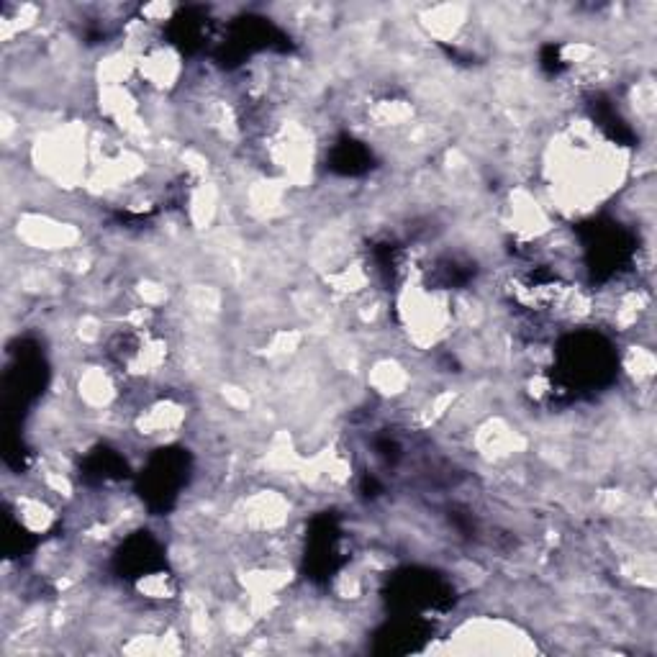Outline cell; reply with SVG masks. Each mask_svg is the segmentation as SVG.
<instances>
[{"instance_id":"6da1fadb","label":"cell","mask_w":657,"mask_h":657,"mask_svg":"<svg viewBox=\"0 0 657 657\" xmlns=\"http://www.w3.org/2000/svg\"><path fill=\"white\" fill-rule=\"evenodd\" d=\"M18 239H24L34 249H70L77 242V231L49 216H21L18 219Z\"/></svg>"},{"instance_id":"7a4b0ae2","label":"cell","mask_w":657,"mask_h":657,"mask_svg":"<svg viewBox=\"0 0 657 657\" xmlns=\"http://www.w3.org/2000/svg\"><path fill=\"white\" fill-rule=\"evenodd\" d=\"M185 421V406H180L172 398H160L149 403L147 409L137 416V429L144 437H167L175 434Z\"/></svg>"},{"instance_id":"3957f363","label":"cell","mask_w":657,"mask_h":657,"mask_svg":"<svg viewBox=\"0 0 657 657\" xmlns=\"http://www.w3.org/2000/svg\"><path fill=\"white\" fill-rule=\"evenodd\" d=\"M77 391H80V398H83L85 406L90 409H108L111 401L119 393V385L113 380V375L103 367H90L88 373L80 375V383H77Z\"/></svg>"},{"instance_id":"277c9868","label":"cell","mask_w":657,"mask_h":657,"mask_svg":"<svg viewBox=\"0 0 657 657\" xmlns=\"http://www.w3.org/2000/svg\"><path fill=\"white\" fill-rule=\"evenodd\" d=\"M465 8L460 6H434L427 8L421 16V26L429 31L434 39H457L460 31L465 29Z\"/></svg>"},{"instance_id":"5b68a950","label":"cell","mask_w":657,"mask_h":657,"mask_svg":"<svg viewBox=\"0 0 657 657\" xmlns=\"http://www.w3.org/2000/svg\"><path fill=\"white\" fill-rule=\"evenodd\" d=\"M370 385L380 396H403L406 388H409V373L406 367L396 360H380L375 362L373 370H370Z\"/></svg>"},{"instance_id":"8992f818","label":"cell","mask_w":657,"mask_h":657,"mask_svg":"<svg viewBox=\"0 0 657 657\" xmlns=\"http://www.w3.org/2000/svg\"><path fill=\"white\" fill-rule=\"evenodd\" d=\"M624 365H627L634 383H645V380H650L652 373H655V357H652V352L645 350V347H632Z\"/></svg>"}]
</instances>
